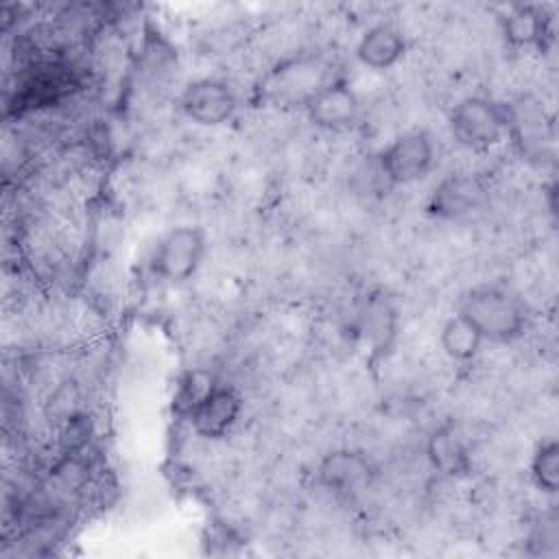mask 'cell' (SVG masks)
<instances>
[{
  "label": "cell",
  "mask_w": 559,
  "mask_h": 559,
  "mask_svg": "<svg viewBox=\"0 0 559 559\" xmlns=\"http://www.w3.org/2000/svg\"><path fill=\"white\" fill-rule=\"evenodd\" d=\"M459 314L465 317L483 341L511 343L522 336L528 310L524 301L509 288L498 284H485L472 288L459 308Z\"/></svg>",
  "instance_id": "cell-1"
},
{
  "label": "cell",
  "mask_w": 559,
  "mask_h": 559,
  "mask_svg": "<svg viewBox=\"0 0 559 559\" xmlns=\"http://www.w3.org/2000/svg\"><path fill=\"white\" fill-rule=\"evenodd\" d=\"M452 138L469 148L485 151L502 142L513 127V111L487 96L461 98L448 116Z\"/></svg>",
  "instance_id": "cell-2"
},
{
  "label": "cell",
  "mask_w": 559,
  "mask_h": 559,
  "mask_svg": "<svg viewBox=\"0 0 559 559\" xmlns=\"http://www.w3.org/2000/svg\"><path fill=\"white\" fill-rule=\"evenodd\" d=\"M205 249L207 240L201 227L179 225L157 240L148 266L153 275H157L164 282H186L199 271L205 258Z\"/></svg>",
  "instance_id": "cell-3"
},
{
  "label": "cell",
  "mask_w": 559,
  "mask_h": 559,
  "mask_svg": "<svg viewBox=\"0 0 559 559\" xmlns=\"http://www.w3.org/2000/svg\"><path fill=\"white\" fill-rule=\"evenodd\" d=\"M432 162H435V144L430 135L421 129L397 135L378 155L380 175L391 186H404L426 177L428 170L432 168Z\"/></svg>",
  "instance_id": "cell-4"
},
{
  "label": "cell",
  "mask_w": 559,
  "mask_h": 559,
  "mask_svg": "<svg viewBox=\"0 0 559 559\" xmlns=\"http://www.w3.org/2000/svg\"><path fill=\"white\" fill-rule=\"evenodd\" d=\"M242 413V397L229 384L212 382L210 389L188 411L192 430L205 439L225 437Z\"/></svg>",
  "instance_id": "cell-5"
},
{
  "label": "cell",
  "mask_w": 559,
  "mask_h": 559,
  "mask_svg": "<svg viewBox=\"0 0 559 559\" xmlns=\"http://www.w3.org/2000/svg\"><path fill=\"white\" fill-rule=\"evenodd\" d=\"M376 478L373 461L360 450H334L317 467V483L334 496H354Z\"/></svg>",
  "instance_id": "cell-6"
},
{
  "label": "cell",
  "mask_w": 559,
  "mask_h": 559,
  "mask_svg": "<svg viewBox=\"0 0 559 559\" xmlns=\"http://www.w3.org/2000/svg\"><path fill=\"white\" fill-rule=\"evenodd\" d=\"M181 111L201 127H218L227 122L236 107V94L221 79H199L186 85L181 94Z\"/></svg>",
  "instance_id": "cell-7"
},
{
  "label": "cell",
  "mask_w": 559,
  "mask_h": 559,
  "mask_svg": "<svg viewBox=\"0 0 559 559\" xmlns=\"http://www.w3.org/2000/svg\"><path fill=\"white\" fill-rule=\"evenodd\" d=\"M360 111V100L352 85L343 79H330L306 105L308 120L328 131H341L354 124Z\"/></svg>",
  "instance_id": "cell-8"
},
{
  "label": "cell",
  "mask_w": 559,
  "mask_h": 559,
  "mask_svg": "<svg viewBox=\"0 0 559 559\" xmlns=\"http://www.w3.org/2000/svg\"><path fill=\"white\" fill-rule=\"evenodd\" d=\"M487 186L476 175H450L428 197V212L437 218H461L487 201Z\"/></svg>",
  "instance_id": "cell-9"
},
{
  "label": "cell",
  "mask_w": 559,
  "mask_h": 559,
  "mask_svg": "<svg viewBox=\"0 0 559 559\" xmlns=\"http://www.w3.org/2000/svg\"><path fill=\"white\" fill-rule=\"evenodd\" d=\"M330 79L317 63L297 59L273 70L269 79V92L273 100L288 105H308V100L328 83Z\"/></svg>",
  "instance_id": "cell-10"
},
{
  "label": "cell",
  "mask_w": 559,
  "mask_h": 559,
  "mask_svg": "<svg viewBox=\"0 0 559 559\" xmlns=\"http://www.w3.org/2000/svg\"><path fill=\"white\" fill-rule=\"evenodd\" d=\"M426 454L430 465L450 478H459L472 472V459L467 445L452 424H443L428 437Z\"/></svg>",
  "instance_id": "cell-11"
},
{
  "label": "cell",
  "mask_w": 559,
  "mask_h": 559,
  "mask_svg": "<svg viewBox=\"0 0 559 559\" xmlns=\"http://www.w3.org/2000/svg\"><path fill=\"white\" fill-rule=\"evenodd\" d=\"M404 52H406L404 35L389 24H378L367 28L356 46L358 61L371 70L393 68L404 57Z\"/></svg>",
  "instance_id": "cell-12"
},
{
  "label": "cell",
  "mask_w": 559,
  "mask_h": 559,
  "mask_svg": "<svg viewBox=\"0 0 559 559\" xmlns=\"http://www.w3.org/2000/svg\"><path fill=\"white\" fill-rule=\"evenodd\" d=\"M504 39L511 46H542V39L548 35V17L539 7H515L502 22Z\"/></svg>",
  "instance_id": "cell-13"
},
{
  "label": "cell",
  "mask_w": 559,
  "mask_h": 559,
  "mask_svg": "<svg viewBox=\"0 0 559 559\" xmlns=\"http://www.w3.org/2000/svg\"><path fill=\"white\" fill-rule=\"evenodd\" d=\"M439 343L448 358H452L456 362H467L478 354V349L483 345V336L476 332V328L465 317H461L456 312L454 317H450L443 323Z\"/></svg>",
  "instance_id": "cell-14"
},
{
  "label": "cell",
  "mask_w": 559,
  "mask_h": 559,
  "mask_svg": "<svg viewBox=\"0 0 559 559\" xmlns=\"http://www.w3.org/2000/svg\"><path fill=\"white\" fill-rule=\"evenodd\" d=\"M531 476L535 485L546 491L555 493L559 487V443L548 439L537 445L533 461H531Z\"/></svg>",
  "instance_id": "cell-15"
}]
</instances>
